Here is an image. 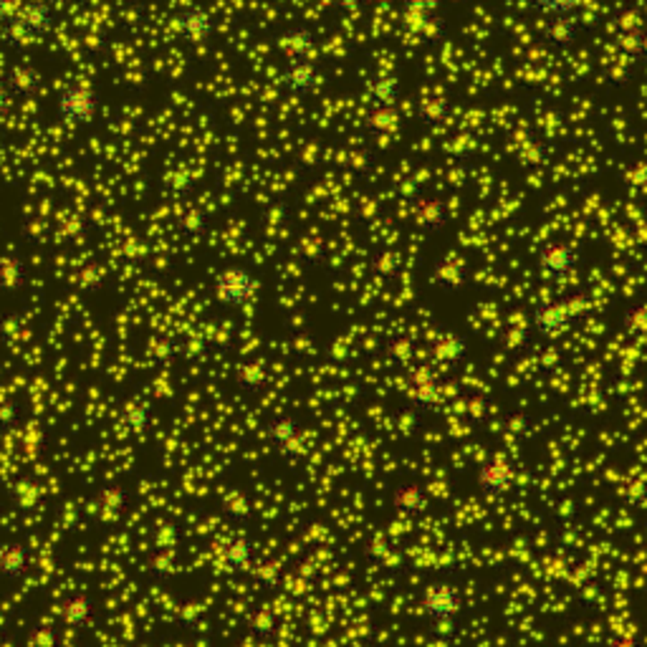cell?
<instances>
[{"label": "cell", "instance_id": "obj_1", "mask_svg": "<svg viewBox=\"0 0 647 647\" xmlns=\"http://www.w3.org/2000/svg\"><path fill=\"white\" fill-rule=\"evenodd\" d=\"M589 311V296L584 291H572L559 301L539 304L531 311V324L534 332L544 339L561 337L569 326L579 322Z\"/></svg>", "mask_w": 647, "mask_h": 647}, {"label": "cell", "instance_id": "obj_2", "mask_svg": "<svg viewBox=\"0 0 647 647\" xmlns=\"http://www.w3.org/2000/svg\"><path fill=\"white\" fill-rule=\"evenodd\" d=\"M5 23L8 26H5L3 38L13 46H26L33 38H44V36H48L51 30L56 29L59 13H56V8L51 3L33 0V3H26L21 8H15L13 18L5 21Z\"/></svg>", "mask_w": 647, "mask_h": 647}, {"label": "cell", "instance_id": "obj_3", "mask_svg": "<svg viewBox=\"0 0 647 647\" xmlns=\"http://www.w3.org/2000/svg\"><path fill=\"white\" fill-rule=\"evenodd\" d=\"M102 106V97L97 88L87 84H69L59 91L56 97V114L61 122L71 127H87L91 124Z\"/></svg>", "mask_w": 647, "mask_h": 647}, {"label": "cell", "instance_id": "obj_4", "mask_svg": "<svg viewBox=\"0 0 647 647\" xmlns=\"http://www.w3.org/2000/svg\"><path fill=\"white\" fill-rule=\"evenodd\" d=\"M258 279L246 265H228L215 276L213 291L223 307H246L258 294Z\"/></svg>", "mask_w": 647, "mask_h": 647}, {"label": "cell", "instance_id": "obj_5", "mask_svg": "<svg viewBox=\"0 0 647 647\" xmlns=\"http://www.w3.org/2000/svg\"><path fill=\"white\" fill-rule=\"evenodd\" d=\"M420 607L425 612V618L433 625H453L458 612L463 609V594L456 584L448 582H433L423 589Z\"/></svg>", "mask_w": 647, "mask_h": 647}, {"label": "cell", "instance_id": "obj_6", "mask_svg": "<svg viewBox=\"0 0 647 647\" xmlns=\"http://www.w3.org/2000/svg\"><path fill=\"white\" fill-rule=\"evenodd\" d=\"M475 483H478L485 499H503L516 485V468L506 458H488L478 468Z\"/></svg>", "mask_w": 647, "mask_h": 647}, {"label": "cell", "instance_id": "obj_7", "mask_svg": "<svg viewBox=\"0 0 647 647\" xmlns=\"http://www.w3.org/2000/svg\"><path fill=\"white\" fill-rule=\"evenodd\" d=\"M536 265L546 279L564 281L579 265V248L572 243H546L536 253Z\"/></svg>", "mask_w": 647, "mask_h": 647}, {"label": "cell", "instance_id": "obj_8", "mask_svg": "<svg viewBox=\"0 0 647 647\" xmlns=\"http://www.w3.org/2000/svg\"><path fill=\"white\" fill-rule=\"evenodd\" d=\"M213 30H215L213 15L200 5L185 8L175 15V33L188 44H203L213 36Z\"/></svg>", "mask_w": 647, "mask_h": 647}, {"label": "cell", "instance_id": "obj_9", "mask_svg": "<svg viewBox=\"0 0 647 647\" xmlns=\"http://www.w3.org/2000/svg\"><path fill=\"white\" fill-rule=\"evenodd\" d=\"M319 79V69L311 59H289L281 71V87L294 97H309Z\"/></svg>", "mask_w": 647, "mask_h": 647}, {"label": "cell", "instance_id": "obj_10", "mask_svg": "<svg viewBox=\"0 0 647 647\" xmlns=\"http://www.w3.org/2000/svg\"><path fill=\"white\" fill-rule=\"evenodd\" d=\"M41 87H44V76L30 63H18L5 76V88L11 91L13 99H29Z\"/></svg>", "mask_w": 647, "mask_h": 647}, {"label": "cell", "instance_id": "obj_11", "mask_svg": "<svg viewBox=\"0 0 647 647\" xmlns=\"http://www.w3.org/2000/svg\"><path fill=\"white\" fill-rule=\"evenodd\" d=\"M392 506L399 516H410L417 518L427 511L430 499H427L425 488L417 483H402L392 491Z\"/></svg>", "mask_w": 647, "mask_h": 647}, {"label": "cell", "instance_id": "obj_12", "mask_svg": "<svg viewBox=\"0 0 647 647\" xmlns=\"http://www.w3.org/2000/svg\"><path fill=\"white\" fill-rule=\"evenodd\" d=\"M61 612H63V619L76 627V630H87L94 619V602L88 600L87 594H71L61 602Z\"/></svg>", "mask_w": 647, "mask_h": 647}, {"label": "cell", "instance_id": "obj_13", "mask_svg": "<svg viewBox=\"0 0 647 647\" xmlns=\"http://www.w3.org/2000/svg\"><path fill=\"white\" fill-rule=\"evenodd\" d=\"M448 221V210L441 197H427L417 206V223L425 233H441Z\"/></svg>", "mask_w": 647, "mask_h": 647}, {"label": "cell", "instance_id": "obj_14", "mask_svg": "<svg viewBox=\"0 0 647 647\" xmlns=\"http://www.w3.org/2000/svg\"><path fill=\"white\" fill-rule=\"evenodd\" d=\"M26 572H29V551H26V546H5L3 554H0V576H5V579H23Z\"/></svg>", "mask_w": 647, "mask_h": 647}, {"label": "cell", "instance_id": "obj_15", "mask_svg": "<svg viewBox=\"0 0 647 647\" xmlns=\"http://www.w3.org/2000/svg\"><path fill=\"white\" fill-rule=\"evenodd\" d=\"M281 46H283V51L289 54V59H311L314 36H311V30L307 29H294L281 38Z\"/></svg>", "mask_w": 647, "mask_h": 647}, {"label": "cell", "instance_id": "obj_16", "mask_svg": "<svg viewBox=\"0 0 647 647\" xmlns=\"http://www.w3.org/2000/svg\"><path fill=\"white\" fill-rule=\"evenodd\" d=\"M253 542L246 539V536H238L233 539L228 549H225V561L233 572H246L250 564H253Z\"/></svg>", "mask_w": 647, "mask_h": 647}, {"label": "cell", "instance_id": "obj_17", "mask_svg": "<svg viewBox=\"0 0 647 647\" xmlns=\"http://www.w3.org/2000/svg\"><path fill=\"white\" fill-rule=\"evenodd\" d=\"M369 94L380 106H392L399 97V81L395 76H380L369 84Z\"/></svg>", "mask_w": 647, "mask_h": 647}, {"label": "cell", "instance_id": "obj_18", "mask_svg": "<svg viewBox=\"0 0 647 647\" xmlns=\"http://www.w3.org/2000/svg\"><path fill=\"white\" fill-rule=\"evenodd\" d=\"M521 3H529L536 11H544V13L554 15H572L576 8H582L587 0H521Z\"/></svg>", "mask_w": 647, "mask_h": 647}, {"label": "cell", "instance_id": "obj_19", "mask_svg": "<svg viewBox=\"0 0 647 647\" xmlns=\"http://www.w3.org/2000/svg\"><path fill=\"white\" fill-rule=\"evenodd\" d=\"M415 405L417 408H433L435 402H438V382H435V377L433 374H425L420 382L415 384Z\"/></svg>", "mask_w": 647, "mask_h": 647}, {"label": "cell", "instance_id": "obj_20", "mask_svg": "<svg viewBox=\"0 0 647 647\" xmlns=\"http://www.w3.org/2000/svg\"><path fill=\"white\" fill-rule=\"evenodd\" d=\"M296 420H291V417H276L273 423H271V427H268V433H271V441L276 442L279 448H286V445H291V441H294V435H296Z\"/></svg>", "mask_w": 647, "mask_h": 647}, {"label": "cell", "instance_id": "obj_21", "mask_svg": "<svg viewBox=\"0 0 647 647\" xmlns=\"http://www.w3.org/2000/svg\"><path fill=\"white\" fill-rule=\"evenodd\" d=\"M468 352V344H466V339L460 337H448L442 344H438V357L445 359V362H460L463 357Z\"/></svg>", "mask_w": 647, "mask_h": 647}, {"label": "cell", "instance_id": "obj_22", "mask_svg": "<svg viewBox=\"0 0 647 647\" xmlns=\"http://www.w3.org/2000/svg\"><path fill=\"white\" fill-rule=\"evenodd\" d=\"M576 26H574L572 21H559L554 29L549 30V41L554 46H559V48H567V46H572L574 41V33H576Z\"/></svg>", "mask_w": 647, "mask_h": 647}, {"label": "cell", "instance_id": "obj_23", "mask_svg": "<svg viewBox=\"0 0 647 647\" xmlns=\"http://www.w3.org/2000/svg\"><path fill=\"white\" fill-rule=\"evenodd\" d=\"M423 119H425L427 124H438V122H442L445 119V106L442 104H430V106H423Z\"/></svg>", "mask_w": 647, "mask_h": 647}, {"label": "cell", "instance_id": "obj_24", "mask_svg": "<svg viewBox=\"0 0 647 647\" xmlns=\"http://www.w3.org/2000/svg\"><path fill=\"white\" fill-rule=\"evenodd\" d=\"M11 104H13V97H11V91L5 88V84H3V87H0V117H5V114H8Z\"/></svg>", "mask_w": 647, "mask_h": 647}, {"label": "cell", "instance_id": "obj_25", "mask_svg": "<svg viewBox=\"0 0 647 647\" xmlns=\"http://www.w3.org/2000/svg\"><path fill=\"white\" fill-rule=\"evenodd\" d=\"M15 13V5L13 0H0V21L5 23V21H11Z\"/></svg>", "mask_w": 647, "mask_h": 647}]
</instances>
